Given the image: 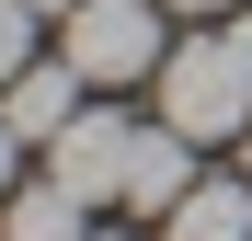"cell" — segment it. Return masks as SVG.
<instances>
[{"mask_svg": "<svg viewBox=\"0 0 252 241\" xmlns=\"http://www.w3.org/2000/svg\"><path fill=\"white\" fill-rule=\"evenodd\" d=\"M160 241H252V172L229 184H195L172 218H160Z\"/></svg>", "mask_w": 252, "mask_h": 241, "instance_id": "5", "label": "cell"}, {"mask_svg": "<svg viewBox=\"0 0 252 241\" xmlns=\"http://www.w3.org/2000/svg\"><path fill=\"white\" fill-rule=\"evenodd\" d=\"M0 241H80V195L46 172V184H12L0 195Z\"/></svg>", "mask_w": 252, "mask_h": 241, "instance_id": "6", "label": "cell"}, {"mask_svg": "<svg viewBox=\"0 0 252 241\" xmlns=\"http://www.w3.org/2000/svg\"><path fill=\"white\" fill-rule=\"evenodd\" d=\"M80 92H92V80H80L69 58H34V69L12 80V92H0V115H12V138H23V149H46V138L69 127V115H80Z\"/></svg>", "mask_w": 252, "mask_h": 241, "instance_id": "4", "label": "cell"}, {"mask_svg": "<svg viewBox=\"0 0 252 241\" xmlns=\"http://www.w3.org/2000/svg\"><path fill=\"white\" fill-rule=\"evenodd\" d=\"M160 12H184V23H229L241 0H160Z\"/></svg>", "mask_w": 252, "mask_h": 241, "instance_id": "8", "label": "cell"}, {"mask_svg": "<svg viewBox=\"0 0 252 241\" xmlns=\"http://www.w3.org/2000/svg\"><path fill=\"white\" fill-rule=\"evenodd\" d=\"M126 161H138V127H126V115H103V103H80L69 127L46 138V172L80 195V207H126Z\"/></svg>", "mask_w": 252, "mask_h": 241, "instance_id": "3", "label": "cell"}, {"mask_svg": "<svg viewBox=\"0 0 252 241\" xmlns=\"http://www.w3.org/2000/svg\"><path fill=\"white\" fill-rule=\"evenodd\" d=\"M241 172H252V138H241Z\"/></svg>", "mask_w": 252, "mask_h": 241, "instance_id": "11", "label": "cell"}, {"mask_svg": "<svg viewBox=\"0 0 252 241\" xmlns=\"http://www.w3.org/2000/svg\"><path fill=\"white\" fill-rule=\"evenodd\" d=\"M34 12H58V23H69V12H80V0H34Z\"/></svg>", "mask_w": 252, "mask_h": 241, "instance_id": "10", "label": "cell"}, {"mask_svg": "<svg viewBox=\"0 0 252 241\" xmlns=\"http://www.w3.org/2000/svg\"><path fill=\"white\" fill-rule=\"evenodd\" d=\"M149 92H160V127H184L195 149L206 138H252V12H229L218 34L172 46Z\"/></svg>", "mask_w": 252, "mask_h": 241, "instance_id": "1", "label": "cell"}, {"mask_svg": "<svg viewBox=\"0 0 252 241\" xmlns=\"http://www.w3.org/2000/svg\"><path fill=\"white\" fill-rule=\"evenodd\" d=\"M58 58L92 80V92H126V80H160V0H80L58 23Z\"/></svg>", "mask_w": 252, "mask_h": 241, "instance_id": "2", "label": "cell"}, {"mask_svg": "<svg viewBox=\"0 0 252 241\" xmlns=\"http://www.w3.org/2000/svg\"><path fill=\"white\" fill-rule=\"evenodd\" d=\"M34 23H46L34 0H0V92H12V80L34 69Z\"/></svg>", "mask_w": 252, "mask_h": 241, "instance_id": "7", "label": "cell"}, {"mask_svg": "<svg viewBox=\"0 0 252 241\" xmlns=\"http://www.w3.org/2000/svg\"><path fill=\"white\" fill-rule=\"evenodd\" d=\"M12 172H23V138H12V115H0V195H12Z\"/></svg>", "mask_w": 252, "mask_h": 241, "instance_id": "9", "label": "cell"}]
</instances>
